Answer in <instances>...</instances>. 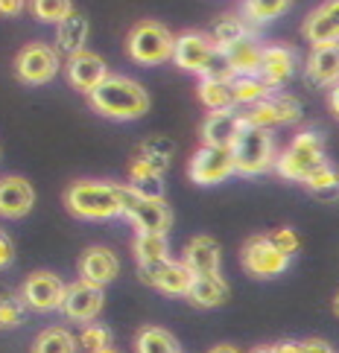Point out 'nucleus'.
I'll return each instance as SVG.
<instances>
[{
    "mask_svg": "<svg viewBox=\"0 0 339 353\" xmlns=\"http://www.w3.org/2000/svg\"><path fill=\"white\" fill-rule=\"evenodd\" d=\"M132 251H135L137 266H144V263L170 260V243H167V234H135Z\"/></svg>",
    "mask_w": 339,
    "mask_h": 353,
    "instance_id": "obj_28",
    "label": "nucleus"
},
{
    "mask_svg": "<svg viewBox=\"0 0 339 353\" xmlns=\"http://www.w3.org/2000/svg\"><path fill=\"white\" fill-rule=\"evenodd\" d=\"M65 77H68V85L73 88V91H79V94L88 97L99 82L108 77V68H106V61L99 59L97 53H91V50H82V53L68 56Z\"/></svg>",
    "mask_w": 339,
    "mask_h": 353,
    "instance_id": "obj_14",
    "label": "nucleus"
},
{
    "mask_svg": "<svg viewBox=\"0 0 339 353\" xmlns=\"http://www.w3.org/2000/svg\"><path fill=\"white\" fill-rule=\"evenodd\" d=\"M304 187H307L310 193H316V196H333V193H339V172L331 170L328 163H325V167H319L304 181Z\"/></svg>",
    "mask_w": 339,
    "mask_h": 353,
    "instance_id": "obj_37",
    "label": "nucleus"
},
{
    "mask_svg": "<svg viewBox=\"0 0 339 353\" xmlns=\"http://www.w3.org/2000/svg\"><path fill=\"white\" fill-rule=\"evenodd\" d=\"M126 53L137 65H164L175 53V39L164 23L137 21L126 35Z\"/></svg>",
    "mask_w": 339,
    "mask_h": 353,
    "instance_id": "obj_4",
    "label": "nucleus"
},
{
    "mask_svg": "<svg viewBox=\"0 0 339 353\" xmlns=\"http://www.w3.org/2000/svg\"><path fill=\"white\" fill-rule=\"evenodd\" d=\"M182 263L187 266L193 277H202V274H220V263H222V251L220 243L208 234H199L193 236L191 243L184 245V257Z\"/></svg>",
    "mask_w": 339,
    "mask_h": 353,
    "instance_id": "obj_19",
    "label": "nucleus"
},
{
    "mask_svg": "<svg viewBox=\"0 0 339 353\" xmlns=\"http://www.w3.org/2000/svg\"><path fill=\"white\" fill-rule=\"evenodd\" d=\"M231 289L229 283L222 281V274H202V277H193L191 289H187V301L199 310H213V307H222L229 301Z\"/></svg>",
    "mask_w": 339,
    "mask_h": 353,
    "instance_id": "obj_21",
    "label": "nucleus"
},
{
    "mask_svg": "<svg viewBox=\"0 0 339 353\" xmlns=\"http://www.w3.org/2000/svg\"><path fill=\"white\" fill-rule=\"evenodd\" d=\"M85 39H88V21L73 12L68 21L59 23V32H56V50L65 56H73V53H82L85 50Z\"/></svg>",
    "mask_w": 339,
    "mask_h": 353,
    "instance_id": "obj_25",
    "label": "nucleus"
},
{
    "mask_svg": "<svg viewBox=\"0 0 339 353\" xmlns=\"http://www.w3.org/2000/svg\"><path fill=\"white\" fill-rule=\"evenodd\" d=\"M293 77V53L287 47H263L260 56V79L267 82L269 88L281 85Z\"/></svg>",
    "mask_w": 339,
    "mask_h": 353,
    "instance_id": "obj_23",
    "label": "nucleus"
},
{
    "mask_svg": "<svg viewBox=\"0 0 339 353\" xmlns=\"http://www.w3.org/2000/svg\"><path fill=\"white\" fill-rule=\"evenodd\" d=\"M325 143L316 132H298L293 137V143L287 146V152L275 161L281 179L287 181H301L304 184L319 167H325Z\"/></svg>",
    "mask_w": 339,
    "mask_h": 353,
    "instance_id": "obj_5",
    "label": "nucleus"
},
{
    "mask_svg": "<svg viewBox=\"0 0 339 353\" xmlns=\"http://www.w3.org/2000/svg\"><path fill=\"white\" fill-rule=\"evenodd\" d=\"M35 205V190L23 175L0 179V219H23Z\"/></svg>",
    "mask_w": 339,
    "mask_h": 353,
    "instance_id": "obj_18",
    "label": "nucleus"
},
{
    "mask_svg": "<svg viewBox=\"0 0 339 353\" xmlns=\"http://www.w3.org/2000/svg\"><path fill=\"white\" fill-rule=\"evenodd\" d=\"M234 170V152L231 149H220V146H199L191 163H187V175L191 181L199 187H211V184H220L225 181Z\"/></svg>",
    "mask_w": 339,
    "mask_h": 353,
    "instance_id": "obj_10",
    "label": "nucleus"
},
{
    "mask_svg": "<svg viewBox=\"0 0 339 353\" xmlns=\"http://www.w3.org/2000/svg\"><path fill=\"white\" fill-rule=\"evenodd\" d=\"M213 44H217L220 50H225V47H231V44H237V41H243V39H249V32H246V27H243V21L240 18H234V15H225V18H220L217 21V27H213Z\"/></svg>",
    "mask_w": 339,
    "mask_h": 353,
    "instance_id": "obj_34",
    "label": "nucleus"
},
{
    "mask_svg": "<svg viewBox=\"0 0 339 353\" xmlns=\"http://www.w3.org/2000/svg\"><path fill=\"white\" fill-rule=\"evenodd\" d=\"M252 353H278V350H275V345H267V347H255Z\"/></svg>",
    "mask_w": 339,
    "mask_h": 353,
    "instance_id": "obj_47",
    "label": "nucleus"
},
{
    "mask_svg": "<svg viewBox=\"0 0 339 353\" xmlns=\"http://www.w3.org/2000/svg\"><path fill=\"white\" fill-rule=\"evenodd\" d=\"M77 347H79V339H73L70 330H65V327H47V330L35 336L30 353H77Z\"/></svg>",
    "mask_w": 339,
    "mask_h": 353,
    "instance_id": "obj_27",
    "label": "nucleus"
},
{
    "mask_svg": "<svg viewBox=\"0 0 339 353\" xmlns=\"http://www.w3.org/2000/svg\"><path fill=\"white\" fill-rule=\"evenodd\" d=\"M88 105L99 117H108V120H137L149 111V94L141 82H135L129 77H111L108 73L88 94Z\"/></svg>",
    "mask_w": 339,
    "mask_h": 353,
    "instance_id": "obj_1",
    "label": "nucleus"
},
{
    "mask_svg": "<svg viewBox=\"0 0 339 353\" xmlns=\"http://www.w3.org/2000/svg\"><path fill=\"white\" fill-rule=\"evenodd\" d=\"M278 353H304V342H293V339H287V342H278L275 345Z\"/></svg>",
    "mask_w": 339,
    "mask_h": 353,
    "instance_id": "obj_43",
    "label": "nucleus"
},
{
    "mask_svg": "<svg viewBox=\"0 0 339 353\" xmlns=\"http://www.w3.org/2000/svg\"><path fill=\"white\" fill-rule=\"evenodd\" d=\"M61 70L59 50L44 41H30L15 56V77L23 85H47Z\"/></svg>",
    "mask_w": 339,
    "mask_h": 353,
    "instance_id": "obj_7",
    "label": "nucleus"
},
{
    "mask_svg": "<svg viewBox=\"0 0 339 353\" xmlns=\"http://www.w3.org/2000/svg\"><path fill=\"white\" fill-rule=\"evenodd\" d=\"M103 353H117V350H115V347H108V350H103Z\"/></svg>",
    "mask_w": 339,
    "mask_h": 353,
    "instance_id": "obj_48",
    "label": "nucleus"
},
{
    "mask_svg": "<svg viewBox=\"0 0 339 353\" xmlns=\"http://www.w3.org/2000/svg\"><path fill=\"white\" fill-rule=\"evenodd\" d=\"M208 353H240V350H237L234 345H217V347H211Z\"/></svg>",
    "mask_w": 339,
    "mask_h": 353,
    "instance_id": "obj_45",
    "label": "nucleus"
},
{
    "mask_svg": "<svg viewBox=\"0 0 339 353\" xmlns=\"http://www.w3.org/2000/svg\"><path fill=\"white\" fill-rule=\"evenodd\" d=\"M68 295V283L53 272H32L21 286V298L32 312H53L61 310Z\"/></svg>",
    "mask_w": 339,
    "mask_h": 353,
    "instance_id": "obj_9",
    "label": "nucleus"
},
{
    "mask_svg": "<svg viewBox=\"0 0 339 353\" xmlns=\"http://www.w3.org/2000/svg\"><path fill=\"white\" fill-rule=\"evenodd\" d=\"M240 263L252 277H278L290 266V257L281 248H275L269 234L267 236L258 234L252 239H246V245L240 251Z\"/></svg>",
    "mask_w": 339,
    "mask_h": 353,
    "instance_id": "obj_8",
    "label": "nucleus"
},
{
    "mask_svg": "<svg viewBox=\"0 0 339 353\" xmlns=\"http://www.w3.org/2000/svg\"><path fill=\"white\" fill-rule=\"evenodd\" d=\"M225 56H229L237 77H260L263 47H258L252 39H243V41H237L231 47H225Z\"/></svg>",
    "mask_w": 339,
    "mask_h": 353,
    "instance_id": "obj_24",
    "label": "nucleus"
},
{
    "mask_svg": "<svg viewBox=\"0 0 339 353\" xmlns=\"http://www.w3.org/2000/svg\"><path fill=\"white\" fill-rule=\"evenodd\" d=\"M77 269H79V281L106 289V286L120 274V260H117V254H115L111 248H106V245H91V248L82 251Z\"/></svg>",
    "mask_w": 339,
    "mask_h": 353,
    "instance_id": "obj_16",
    "label": "nucleus"
},
{
    "mask_svg": "<svg viewBox=\"0 0 339 353\" xmlns=\"http://www.w3.org/2000/svg\"><path fill=\"white\" fill-rule=\"evenodd\" d=\"M304 353H333V347L325 342V339H307V342H304Z\"/></svg>",
    "mask_w": 339,
    "mask_h": 353,
    "instance_id": "obj_42",
    "label": "nucleus"
},
{
    "mask_svg": "<svg viewBox=\"0 0 339 353\" xmlns=\"http://www.w3.org/2000/svg\"><path fill=\"white\" fill-rule=\"evenodd\" d=\"M77 339H79V347L88 350V353H103V350L111 347V330L106 324H99V321L85 324Z\"/></svg>",
    "mask_w": 339,
    "mask_h": 353,
    "instance_id": "obj_35",
    "label": "nucleus"
},
{
    "mask_svg": "<svg viewBox=\"0 0 339 353\" xmlns=\"http://www.w3.org/2000/svg\"><path fill=\"white\" fill-rule=\"evenodd\" d=\"M137 277L141 283L158 289L164 295H184L193 283V274L187 272V266L182 260H158V263H144L137 266Z\"/></svg>",
    "mask_w": 339,
    "mask_h": 353,
    "instance_id": "obj_11",
    "label": "nucleus"
},
{
    "mask_svg": "<svg viewBox=\"0 0 339 353\" xmlns=\"http://www.w3.org/2000/svg\"><path fill=\"white\" fill-rule=\"evenodd\" d=\"M234 152V170L240 175H260L267 172L278 158H275V143L269 129H258V125H240V134L231 146Z\"/></svg>",
    "mask_w": 339,
    "mask_h": 353,
    "instance_id": "obj_6",
    "label": "nucleus"
},
{
    "mask_svg": "<svg viewBox=\"0 0 339 353\" xmlns=\"http://www.w3.org/2000/svg\"><path fill=\"white\" fill-rule=\"evenodd\" d=\"M269 239L275 243V248H281L287 257H293L296 251L301 248V239H298V234L293 231V228H275L272 234H269Z\"/></svg>",
    "mask_w": 339,
    "mask_h": 353,
    "instance_id": "obj_39",
    "label": "nucleus"
},
{
    "mask_svg": "<svg viewBox=\"0 0 339 353\" xmlns=\"http://www.w3.org/2000/svg\"><path fill=\"white\" fill-rule=\"evenodd\" d=\"M27 0H0V18H18Z\"/></svg>",
    "mask_w": 339,
    "mask_h": 353,
    "instance_id": "obj_41",
    "label": "nucleus"
},
{
    "mask_svg": "<svg viewBox=\"0 0 339 353\" xmlns=\"http://www.w3.org/2000/svg\"><path fill=\"white\" fill-rule=\"evenodd\" d=\"M65 208L77 219H115L120 216L117 184L106 181H77L65 190Z\"/></svg>",
    "mask_w": 339,
    "mask_h": 353,
    "instance_id": "obj_3",
    "label": "nucleus"
},
{
    "mask_svg": "<svg viewBox=\"0 0 339 353\" xmlns=\"http://www.w3.org/2000/svg\"><path fill=\"white\" fill-rule=\"evenodd\" d=\"M199 103L211 111H231L234 108V94L231 82H205L199 85Z\"/></svg>",
    "mask_w": 339,
    "mask_h": 353,
    "instance_id": "obj_31",
    "label": "nucleus"
},
{
    "mask_svg": "<svg viewBox=\"0 0 339 353\" xmlns=\"http://www.w3.org/2000/svg\"><path fill=\"white\" fill-rule=\"evenodd\" d=\"M30 12L41 23H59L73 15V0H30Z\"/></svg>",
    "mask_w": 339,
    "mask_h": 353,
    "instance_id": "obj_32",
    "label": "nucleus"
},
{
    "mask_svg": "<svg viewBox=\"0 0 339 353\" xmlns=\"http://www.w3.org/2000/svg\"><path fill=\"white\" fill-rule=\"evenodd\" d=\"M135 353H182L179 339L164 327H141L135 336Z\"/></svg>",
    "mask_w": 339,
    "mask_h": 353,
    "instance_id": "obj_26",
    "label": "nucleus"
},
{
    "mask_svg": "<svg viewBox=\"0 0 339 353\" xmlns=\"http://www.w3.org/2000/svg\"><path fill=\"white\" fill-rule=\"evenodd\" d=\"M293 0H246L243 9L252 21H272V18H281L287 9H290Z\"/></svg>",
    "mask_w": 339,
    "mask_h": 353,
    "instance_id": "obj_36",
    "label": "nucleus"
},
{
    "mask_svg": "<svg viewBox=\"0 0 339 353\" xmlns=\"http://www.w3.org/2000/svg\"><path fill=\"white\" fill-rule=\"evenodd\" d=\"M243 123L258 125V129H272V125H287L301 120V103L296 97H267L260 103L243 111Z\"/></svg>",
    "mask_w": 339,
    "mask_h": 353,
    "instance_id": "obj_12",
    "label": "nucleus"
},
{
    "mask_svg": "<svg viewBox=\"0 0 339 353\" xmlns=\"http://www.w3.org/2000/svg\"><path fill=\"white\" fill-rule=\"evenodd\" d=\"M331 310H333V315L339 319V289H336V295H333V304H331Z\"/></svg>",
    "mask_w": 339,
    "mask_h": 353,
    "instance_id": "obj_46",
    "label": "nucleus"
},
{
    "mask_svg": "<svg viewBox=\"0 0 339 353\" xmlns=\"http://www.w3.org/2000/svg\"><path fill=\"white\" fill-rule=\"evenodd\" d=\"M103 307H106V292H103V286L77 281V283L68 286V295H65V304H61V312H65L70 321L91 324L97 315L103 312Z\"/></svg>",
    "mask_w": 339,
    "mask_h": 353,
    "instance_id": "obj_13",
    "label": "nucleus"
},
{
    "mask_svg": "<svg viewBox=\"0 0 339 353\" xmlns=\"http://www.w3.org/2000/svg\"><path fill=\"white\" fill-rule=\"evenodd\" d=\"M307 79L313 85H336L339 82V44L313 47L307 59Z\"/></svg>",
    "mask_w": 339,
    "mask_h": 353,
    "instance_id": "obj_22",
    "label": "nucleus"
},
{
    "mask_svg": "<svg viewBox=\"0 0 339 353\" xmlns=\"http://www.w3.org/2000/svg\"><path fill=\"white\" fill-rule=\"evenodd\" d=\"M231 94H234V105H255L260 99L269 97V85L260 77H237L231 82Z\"/></svg>",
    "mask_w": 339,
    "mask_h": 353,
    "instance_id": "obj_29",
    "label": "nucleus"
},
{
    "mask_svg": "<svg viewBox=\"0 0 339 353\" xmlns=\"http://www.w3.org/2000/svg\"><path fill=\"white\" fill-rule=\"evenodd\" d=\"M240 125H243V117L234 114V111H211L202 123V143L231 149L237 134H240Z\"/></svg>",
    "mask_w": 339,
    "mask_h": 353,
    "instance_id": "obj_20",
    "label": "nucleus"
},
{
    "mask_svg": "<svg viewBox=\"0 0 339 353\" xmlns=\"http://www.w3.org/2000/svg\"><path fill=\"white\" fill-rule=\"evenodd\" d=\"M213 53H217V44H213V39H208V35H202V32H182L179 39H175L173 61L182 70L199 73V77H202L205 68H208V61L213 59Z\"/></svg>",
    "mask_w": 339,
    "mask_h": 353,
    "instance_id": "obj_15",
    "label": "nucleus"
},
{
    "mask_svg": "<svg viewBox=\"0 0 339 353\" xmlns=\"http://www.w3.org/2000/svg\"><path fill=\"white\" fill-rule=\"evenodd\" d=\"M331 111H333V117L339 120V82H336V88L331 91Z\"/></svg>",
    "mask_w": 339,
    "mask_h": 353,
    "instance_id": "obj_44",
    "label": "nucleus"
},
{
    "mask_svg": "<svg viewBox=\"0 0 339 353\" xmlns=\"http://www.w3.org/2000/svg\"><path fill=\"white\" fill-rule=\"evenodd\" d=\"M170 155H173V143L167 141V137H149L135 158H141L146 167H153L158 175H164L167 167H170Z\"/></svg>",
    "mask_w": 339,
    "mask_h": 353,
    "instance_id": "obj_30",
    "label": "nucleus"
},
{
    "mask_svg": "<svg viewBox=\"0 0 339 353\" xmlns=\"http://www.w3.org/2000/svg\"><path fill=\"white\" fill-rule=\"evenodd\" d=\"M27 304L23 298L15 292H3L0 295V330H15L23 324V315H27Z\"/></svg>",
    "mask_w": 339,
    "mask_h": 353,
    "instance_id": "obj_33",
    "label": "nucleus"
},
{
    "mask_svg": "<svg viewBox=\"0 0 339 353\" xmlns=\"http://www.w3.org/2000/svg\"><path fill=\"white\" fill-rule=\"evenodd\" d=\"M202 79H205V82H234V79H237V73H234V68H231L229 56H225V50L217 47V53H213V59L208 61Z\"/></svg>",
    "mask_w": 339,
    "mask_h": 353,
    "instance_id": "obj_38",
    "label": "nucleus"
},
{
    "mask_svg": "<svg viewBox=\"0 0 339 353\" xmlns=\"http://www.w3.org/2000/svg\"><path fill=\"white\" fill-rule=\"evenodd\" d=\"M120 216H126L137 234H167L173 228V210L164 196H146L132 184H117Z\"/></svg>",
    "mask_w": 339,
    "mask_h": 353,
    "instance_id": "obj_2",
    "label": "nucleus"
},
{
    "mask_svg": "<svg viewBox=\"0 0 339 353\" xmlns=\"http://www.w3.org/2000/svg\"><path fill=\"white\" fill-rule=\"evenodd\" d=\"M12 263H15V243H12V236L0 228V272L9 269Z\"/></svg>",
    "mask_w": 339,
    "mask_h": 353,
    "instance_id": "obj_40",
    "label": "nucleus"
},
{
    "mask_svg": "<svg viewBox=\"0 0 339 353\" xmlns=\"http://www.w3.org/2000/svg\"><path fill=\"white\" fill-rule=\"evenodd\" d=\"M301 35L310 41V47L339 44V0H328L313 9L301 23Z\"/></svg>",
    "mask_w": 339,
    "mask_h": 353,
    "instance_id": "obj_17",
    "label": "nucleus"
}]
</instances>
